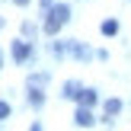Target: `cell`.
Segmentation results:
<instances>
[{"label":"cell","instance_id":"7a4b0ae2","mask_svg":"<svg viewBox=\"0 0 131 131\" xmlns=\"http://www.w3.org/2000/svg\"><path fill=\"white\" fill-rule=\"evenodd\" d=\"M74 118H77V125H80V128L93 125V115H90V106H80V109H77V115H74Z\"/></svg>","mask_w":131,"mask_h":131},{"label":"cell","instance_id":"52a82bcc","mask_svg":"<svg viewBox=\"0 0 131 131\" xmlns=\"http://www.w3.org/2000/svg\"><path fill=\"white\" fill-rule=\"evenodd\" d=\"M115 32H118V23L115 19H106L102 23V35H115Z\"/></svg>","mask_w":131,"mask_h":131},{"label":"cell","instance_id":"5b68a950","mask_svg":"<svg viewBox=\"0 0 131 131\" xmlns=\"http://www.w3.org/2000/svg\"><path fill=\"white\" fill-rule=\"evenodd\" d=\"M64 96H67V99H77V96H80V83H64Z\"/></svg>","mask_w":131,"mask_h":131},{"label":"cell","instance_id":"277c9868","mask_svg":"<svg viewBox=\"0 0 131 131\" xmlns=\"http://www.w3.org/2000/svg\"><path fill=\"white\" fill-rule=\"evenodd\" d=\"M118 112H122V102H118V99H109V102H106V122H112Z\"/></svg>","mask_w":131,"mask_h":131},{"label":"cell","instance_id":"8992f818","mask_svg":"<svg viewBox=\"0 0 131 131\" xmlns=\"http://www.w3.org/2000/svg\"><path fill=\"white\" fill-rule=\"evenodd\" d=\"M77 99H80V106H93V102H96V93H93V90H80Z\"/></svg>","mask_w":131,"mask_h":131},{"label":"cell","instance_id":"ba28073f","mask_svg":"<svg viewBox=\"0 0 131 131\" xmlns=\"http://www.w3.org/2000/svg\"><path fill=\"white\" fill-rule=\"evenodd\" d=\"M6 115H10V106H6V102H0V122H3Z\"/></svg>","mask_w":131,"mask_h":131},{"label":"cell","instance_id":"3957f363","mask_svg":"<svg viewBox=\"0 0 131 131\" xmlns=\"http://www.w3.org/2000/svg\"><path fill=\"white\" fill-rule=\"evenodd\" d=\"M13 58L23 64L26 58H29V45H26V42H13Z\"/></svg>","mask_w":131,"mask_h":131},{"label":"cell","instance_id":"9c48e42d","mask_svg":"<svg viewBox=\"0 0 131 131\" xmlns=\"http://www.w3.org/2000/svg\"><path fill=\"white\" fill-rule=\"evenodd\" d=\"M16 3H19V6H23V3H29V0H16Z\"/></svg>","mask_w":131,"mask_h":131},{"label":"cell","instance_id":"6da1fadb","mask_svg":"<svg viewBox=\"0 0 131 131\" xmlns=\"http://www.w3.org/2000/svg\"><path fill=\"white\" fill-rule=\"evenodd\" d=\"M67 19H70V10H67L64 3L51 6V10H48V19H45V32H48V35H54V32L61 29V26L67 23Z\"/></svg>","mask_w":131,"mask_h":131}]
</instances>
